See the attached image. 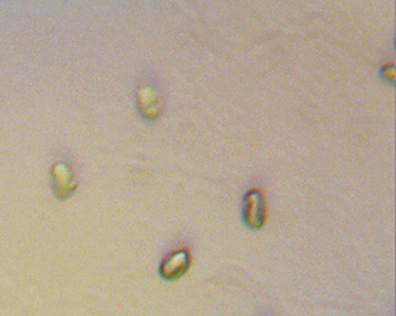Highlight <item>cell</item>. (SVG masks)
Wrapping results in <instances>:
<instances>
[{
    "label": "cell",
    "mask_w": 396,
    "mask_h": 316,
    "mask_svg": "<svg viewBox=\"0 0 396 316\" xmlns=\"http://www.w3.org/2000/svg\"><path fill=\"white\" fill-rule=\"evenodd\" d=\"M244 221L249 228L259 230L266 223L264 197L259 190H249L244 197Z\"/></svg>",
    "instance_id": "1"
},
{
    "label": "cell",
    "mask_w": 396,
    "mask_h": 316,
    "mask_svg": "<svg viewBox=\"0 0 396 316\" xmlns=\"http://www.w3.org/2000/svg\"><path fill=\"white\" fill-rule=\"evenodd\" d=\"M53 191L58 199L69 198L78 189V178L67 162H57L51 169Z\"/></svg>",
    "instance_id": "2"
},
{
    "label": "cell",
    "mask_w": 396,
    "mask_h": 316,
    "mask_svg": "<svg viewBox=\"0 0 396 316\" xmlns=\"http://www.w3.org/2000/svg\"><path fill=\"white\" fill-rule=\"evenodd\" d=\"M191 256L189 250L179 249L165 257L160 265V275L165 280H176L182 278L190 268Z\"/></svg>",
    "instance_id": "3"
},
{
    "label": "cell",
    "mask_w": 396,
    "mask_h": 316,
    "mask_svg": "<svg viewBox=\"0 0 396 316\" xmlns=\"http://www.w3.org/2000/svg\"><path fill=\"white\" fill-rule=\"evenodd\" d=\"M138 105L142 117L146 120H157L161 113L160 98L150 86H145L138 93Z\"/></svg>",
    "instance_id": "4"
},
{
    "label": "cell",
    "mask_w": 396,
    "mask_h": 316,
    "mask_svg": "<svg viewBox=\"0 0 396 316\" xmlns=\"http://www.w3.org/2000/svg\"><path fill=\"white\" fill-rule=\"evenodd\" d=\"M381 76H382L385 80H388L389 83H393V80H395V68H393V65H389V66L382 68Z\"/></svg>",
    "instance_id": "5"
}]
</instances>
